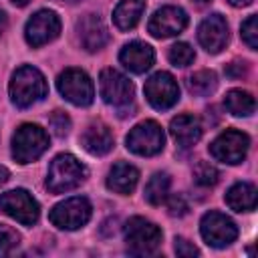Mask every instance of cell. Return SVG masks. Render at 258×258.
Instances as JSON below:
<instances>
[{"instance_id": "8", "label": "cell", "mask_w": 258, "mask_h": 258, "mask_svg": "<svg viewBox=\"0 0 258 258\" xmlns=\"http://www.w3.org/2000/svg\"><path fill=\"white\" fill-rule=\"evenodd\" d=\"M248 147H250V137L242 131H236V129H228L224 133H220L212 145H210V153L214 159L218 161H224V163H230V165H236L240 161H244L246 153H248Z\"/></svg>"}, {"instance_id": "32", "label": "cell", "mask_w": 258, "mask_h": 258, "mask_svg": "<svg viewBox=\"0 0 258 258\" xmlns=\"http://www.w3.org/2000/svg\"><path fill=\"white\" fill-rule=\"evenodd\" d=\"M175 254L181 258H194L200 254V250L194 244H189L185 238H175Z\"/></svg>"}, {"instance_id": "6", "label": "cell", "mask_w": 258, "mask_h": 258, "mask_svg": "<svg viewBox=\"0 0 258 258\" xmlns=\"http://www.w3.org/2000/svg\"><path fill=\"white\" fill-rule=\"evenodd\" d=\"M89 218H91V204L87 198L81 196L56 204L48 214V220L60 230H79L89 222Z\"/></svg>"}, {"instance_id": "24", "label": "cell", "mask_w": 258, "mask_h": 258, "mask_svg": "<svg viewBox=\"0 0 258 258\" xmlns=\"http://www.w3.org/2000/svg\"><path fill=\"white\" fill-rule=\"evenodd\" d=\"M218 87V77L214 71H198L187 79V91L194 97H210Z\"/></svg>"}, {"instance_id": "7", "label": "cell", "mask_w": 258, "mask_h": 258, "mask_svg": "<svg viewBox=\"0 0 258 258\" xmlns=\"http://www.w3.org/2000/svg\"><path fill=\"white\" fill-rule=\"evenodd\" d=\"M127 149L137 155H155L163 149L165 135L159 123L155 121H141L135 125L127 135Z\"/></svg>"}, {"instance_id": "22", "label": "cell", "mask_w": 258, "mask_h": 258, "mask_svg": "<svg viewBox=\"0 0 258 258\" xmlns=\"http://www.w3.org/2000/svg\"><path fill=\"white\" fill-rule=\"evenodd\" d=\"M145 10V0H121L113 10V22L119 30H131L137 26Z\"/></svg>"}, {"instance_id": "31", "label": "cell", "mask_w": 258, "mask_h": 258, "mask_svg": "<svg viewBox=\"0 0 258 258\" xmlns=\"http://www.w3.org/2000/svg\"><path fill=\"white\" fill-rule=\"evenodd\" d=\"M187 210H189V206H187V202H185V198L181 194H175V196H171L167 200V212H169V216L181 218V216L187 214Z\"/></svg>"}, {"instance_id": "19", "label": "cell", "mask_w": 258, "mask_h": 258, "mask_svg": "<svg viewBox=\"0 0 258 258\" xmlns=\"http://www.w3.org/2000/svg\"><path fill=\"white\" fill-rule=\"evenodd\" d=\"M169 133H171V137L175 139V143L179 147H191L202 137V123H200L198 117H194L189 113H183V115H177V117L171 119Z\"/></svg>"}, {"instance_id": "15", "label": "cell", "mask_w": 258, "mask_h": 258, "mask_svg": "<svg viewBox=\"0 0 258 258\" xmlns=\"http://www.w3.org/2000/svg\"><path fill=\"white\" fill-rule=\"evenodd\" d=\"M198 40L208 52H220L228 42V22L224 20V16L210 14L208 18H204L198 26Z\"/></svg>"}, {"instance_id": "21", "label": "cell", "mask_w": 258, "mask_h": 258, "mask_svg": "<svg viewBox=\"0 0 258 258\" xmlns=\"http://www.w3.org/2000/svg\"><path fill=\"white\" fill-rule=\"evenodd\" d=\"M224 200L234 212H250L256 208V187L248 181H238L226 191Z\"/></svg>"}, {"instance_id": "30", "label": "cell", "mask_w": 258, "mask_h": 258, "mask_svg": "<svg viewBox=\"0 0 258 258\" xmlns=\"http://www.w3.org/2000/svg\"><path fill=\"white\" fill-rule=\"evenodd\" d=\"M48 125H50L52 133H54L56 137H64V135H69V131H71V119H69V115L62 113V111H54V113L50 115V119H48Z\"/></svg>"}, {"instance_id": "29", "label": "cell", "mask_w": 258, "mask_h": 258, "mask_svg": "<svg viewBox=\"0 0 258 258\" xmlns=\"http://www.w3.org/2000/svg\"><path fill=\"white\" fill-rule=\"evenodd\" d=\"M242 40H244L252 50L258 48V18H256V14L248 16V18L242 22Z\"/></svg>"}, {"instance_id": "2", "label": "cell", "mask_w": 258, "mask_h": 258, "mask_svg": "<svg viewBox=\"0 0 258 258\" xmlns=\"http://www.w3.org/2000/svg\"><path fill=\"white\" fill-rule=\"evenodd\" d=\"M87 177V167L71 153H60L56 155L50 165H48V175H46V187L52 194H62L69 189H75L81 185Z\"/></svg>"}, {"instance_id": "11", "label": "cell", "mask_w": 258, "mask_h": 258, "mask_svg": "<svg viewBox=\"0 0 258 258\" xmlns=\"http://www.w3.org/2000/svg\"><path fill=\"white\" fill-rule=\"evenodd\" d=\"M200 232L202 238L206 240V244L214 246V248H224L228 244H232L238 236V228L236 224L220 212H208L204 214L202 222H200Z\"/></svg>"}, {"instance_id": "16", "label": "cell", "mask_w": 258, "mask_h": 258, "mask_svg": "<svg viewBox=\"0 0 258 258\" xmlns=\"http://www.w3.org/2000/svg\"><path fill=\"white\" fill-rule=\"evenodd\" d=\"M77 36H79L81 46L85 50H89V52L101 50L109 40L107 26L97 14H85L77 22Z\"/></svg>"}, {"instance_id": "4", "label": "cell", "mask_w": 258, "mask_h": 258, "mask_svg": "<svg viewBox=\"0 0 258 258\" xmlns=\"http://www.w3.org/2000/svg\"><path fill=\"white\" fill-rule=\"evenodd\" d=\"M125 242H127V250L135 256H147L153 254L159 244H161V230L145 220V218H131L125 224Z\"/></svg>"}, {"instance_id": "13", "label": "cell", "mask_w": 258, "mask_h": 258, "mask_svg": "<svg viewBox=\"0 0 258 258\" xmlns=\"http://www.w3.org/2000/svg\"><path fill=\"white\" fill-rule=\"evenodd\" d=\"M58 32H60V20L52 10H38L36 14H32V18L26 22L24 28V36L30 46H42L54 40Z\"/></svg>"}, {"instance_id": "12", "label": "cell", "mask_w": 258, "mask_h": 258, "mask_svg": "<svg viewBox=\"0 0 258 258\" xmlns=\"http://www.w3.org/2000/svg\"><path fill=\"white\" fill-rule=\"evenodd\" d=\"M143 91H145V97H147L149 105L159 109V111H165V109L173 107L179 101V87H177L175 79L165 71H159V73L151 75L147 79Z\"/></svg>"}, {"instance_id": "36", "label": "cell", "mask_w": 258, "mask_h": 258, "mask_svg": "<svg viewBox=\"0 0 258 258\" xmlns=\"http://www.w3.org/2000/svg\"><path fill=\"white\" fill-rule=\"evenodd\" d=\"M232 6H248L252 0H228Z\"/></svg>"}, {"instance_id": "3", "label": "cell", "mask_w": 258, "mask_h": 258, "mask_svg": "<svg viewBox=\"0 0 258 258\" xmlns=\"http://www.w3.org/2000/svg\"><path fill=\"white\" fill-rule=\"evenodd\" d=\"M48 149V135L42 127L24 123L12 137V155L18 163H30Z\"/></svg>"}, {"instance_id": "18", "label": "cell", "mask_w": 258, "mask_h": 258, "mask_svg": "<svg viewBox=\"0 0 258 258\" xmlns=\"http://www.w3.org/2000/svg\"><path fill=\"white\" fill-rule=\"evenodd\" d=\"M113 143H115V139H113L111 129L105 123H101V121L91 123L83 131V135H81V145L91 155H105V153H109L113 149Z\"/></svg>"}, {"instance_id": "25", "label": "cell", "mask_w": 258, "mask_h": 258, "mask_svg": "<svg viewBox=\"0 0 258 258\" xmlns=\"http://www.w3.org/2000/svg\"><path fill=\"white\" fill-rule=\"evenodd\" d=\"M167 191H169V175L163 171L153 173L145 185V200L151 206H159L167 198Z\"/></svg>"}, {"instance_id": "1", "label": "cell", "mask_w": 258, "mask_h": 258, "mask_svg": "<svg viewBox=\"0 0 258 258\" xmlns=\"http://www.w3.org/2000/svg\"><path fill=\"white\" fill-rule=\"evenodd\" d=\"M8 91H10V99L16 107H30L34 105L36 101H40L48 87H46V81H44V75L34 69V67H20L14 71L12 79H10V85H8Z\"/></svg>"}, {"instance_id": "23", "label": "cell", "mask_w": 258, "mask_h": 258, "mask_svg": "<svg viewBox=\"0 0 258 258\" xmlns=\"http://www.w3.org/2000/svg\"><path fill=\"white\" fill-rule=\"evenodd\" d=\"M224 105L226 109L236 115V117H248L254 113L256 109V101L254 97L248 93V91H242V89H232L226 93V99H224Z\"/></svg>"}, {"instance_id": "9", "label": "cell", "mask_w": 258, "mask_h": 258, "mask_svg": "<svg viewBox=\"0 0 258 258\" xmlns=\"http://www.w3.org/2000/svg\"><path fill=\"white\" fill-rule=\"evenodd\" d=\"M0 210L22 226H32L38 220V202L26 189H10L0 196Z\"/></svg>"}, {"instance_id": "28", "label": "cell", "mask_w": 258, "mask_h": 258, "mask_svg": "<svg viewBox=\"0 0 258 258\" xmlns=\"http://www.w3.org/2000/svg\"><path fill=\"white\" fill-rule=\"evenodd\" d=\"M18 244H20V234L10 226L0 224V256H8L12 250H16Z\"/></svg>"}, {"instance_id": "14", "label": "cell", "mask_w": 258, "mask_h": 258, "mask_svg": "<svg viewBox=\"0 0 258 258\" xmlns=\"http://www.w3.org/2000/svg\"><path fill=\"white\" fill-rule=\"evenodd\" d=\"M185 26H187V14H185V10L179 8V6H163V8H159V10L151 16V20H149V24H147L151 36H155V38L175 36V34H179Z\"/></svg>"}, {"instance_id": "17", "label": "cell", "mask_w": 258, "mask_h": 258, "mask_svg": "<svg viewBox=\"0 0 258 258\" xmlns=\"http://www.w3.org/2000/svg\"><path fill=\"white\" fill-rule=\"evenodd\" d=\"M119 60L125 69H129L131 73H145L147 69H151L153 60H155V52L149 44L141 42V40H133L129 44H125L119 52Z\"/></svg>"}, {"instance_id": "35", "label": "cell", "mask_w": 258, "mask_h": 258, "mask_svg": "<svg viewBox=\"0 0 258 258\" xmlns=\"http://www.w3.org/2000/svg\"><path fill=\"white\" fill-rule=\"evenodd\" d=\"M8 175H10V173H8V169H6V167H2V165H0V185H2V183H6V181H8Z\"/></svg>"}, {"instance_id": "10", "label": "cell", "mask_w": 258, "mask_h": 258, "mask_svg": "<svg viewBox=\"0 0 258 258\" xmlns=\"http://www.w3.org/2000/svg\"><path fill=\"white\" fill-rule=\"evenodd\" d=\"M99 91L105 103L113 107H127L133 101L135 87L133 83L115 69H105L99 77Z\"/></svg>"}, {"instance_id": "26", "label": "cell", "mask_w": 258, "mask_h": 258, "mask_svg": "<svg viewBox=\"0 0 258 258\" xmlns=\"http://www.w3.org/2000/svg\"><path fill=\"white\" fill-rule=\"evenodd\" d=\"M167 56H169V62H171L173 67H187V64L194 62L196 52H194V48H191L187 42H175V44L169 48Z\"/></svg>"}, {"instance_id": "39", "label": "cell", "mask_w": 258, "mask_h": 258, "mask_svg": "<svg viewBox=\"0 0 258 258\" xmlns=\"http://www.w3.org/2000/svg\"><path fill=\"white\" fill-rule=\"evenodd\" d=\"M198 2H208V0H198Z\"/></svg>"}, {"instance_id": "37", "label": "cell", "mask_w": 258, "mask_h": 258, "mask_svg": "<svg viewBox=\"0 0 258 258\" xmlns=\"http://www.w3.org/2000/svg\"><path fill=\"white\" fill-rule=\"evenodd\" d=\"M12 2H14L16 6H26V4L30 2V0H12Z\"/></svg>"}, {"instance_id": "20", "label": "cell", "mask_w": 258, "mask_h": 258, "mask_svg": "<svg viewBox=\"0 0 258 258\" xmlns=\"http://www.w3.org/2000/svg\"><path fill=\"white\" fill-rule=\"evenodd\" d=\"M137 179H139V171L125 163V161H119L111 167L109 171V177H107V187L113 189L115 194H121V196H127L135 189L137 185Z\"/></svg>"}, {"instance_id": "27", "label": "cell", "mask_w": 258, "mask_h": 258, "mask_svg": "<svg viewBox=\"0 0 258 258\" xmlns=\"http://www.w3.org/2000/svg\"><path fill=\"white\" fill-rule=\"evenodd\" d=\"M218 177H220L218 169H216L212 163H208V161H200V163L194 167V181H196L198 185L210 187V185L218 183Z\"/></svg>"}, {"instance_id": "5", "label": "cell", "mask_w": 258, "mask_h": 258, "mask_svg": "<svg viewBox=\"0 0 258 258\" xmlns=\"http://www.w3.org/2000/svg\"><path fill=\"white\" fill-rule=\"evenodd\" d=\"M58 93L77 107H87L93 103L95 89L89 75L81 69H64L56 79Z\"/></svg>"}, {"instance_id": "33", "label": "cell", "mask_w": 258, "mask_h": 258, "mask_svg": "<svg viewBox=\"0 0 258 258\" xmlns=\"http://www.w3.org/2000/svg\"><path fill=\"white\" fill-rule=\"evenodd\" d=\"M246 71H248L246 62H240V60H234V62H230L226 67V75L232 77V79H242L246 75Z\"/></svg>"}, {"instance_id": "38", "label": "cell", "mask_w": 258, "mask_h": 258, "mask_svg": "<svg viewBox=\"0 0 258 258\" xmlns=\"http://www.w3.org/2000/svg\"><path fill=\"white\" fill-rule=\"evenodd\" d=\"M58 2H77V0H58Z\"/></svg>"}, {"instance_id": "34", "label": "cell", "mask_w": 258, "mask_h": 258, "mask_svg": "<svg viewBox=\"0 0 258 258\" xmlns=\"http://www.w3.org/2000/svg\"><path fill=\"white\" fill-rule=\"evenodd\" d=\"M6 26H8V16L4 10H0V34L6 30Z\"/></svg>"}]
</instances>
